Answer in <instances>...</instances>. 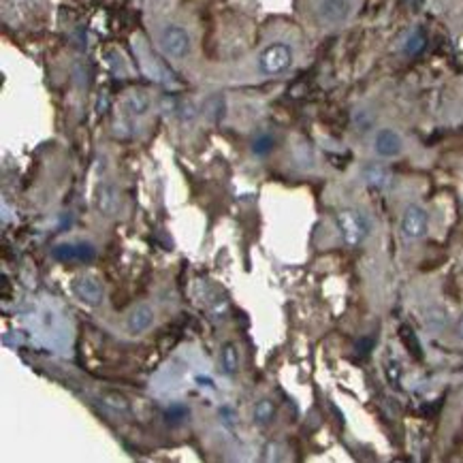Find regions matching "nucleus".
Segmentation results:
<instances>
[{
	"label": "nucleus",
	"mask_w": 463,
	"mask_h": 463,
	"mask_svg": "<svg viewBox=\"0 0 463 463\" xmlns=\"http://www.w3.org/2000/svg\"><path fill=\"white\" fill-rule=\"evenodd\" d=\"M363 180L374 188H384L388 184V180H391V173L380 165H369V167L363 169Z\"/></svg>",
	"instance_id": "obj_12"
},
{
	"label": "nucleus",
	"mask_w": 463,
	"mask_h": 463,
	"mask_svg": "<svg viewBox=\"0 0 463 463\" xmlns=\"http://www.w3.org/2000/svg\"><path fill=\"white\" fill-rule=\"evenodd\" d=\"M148 105H150L148 99H143V97H139V94H135V97L129 101V107H131L135 114H143V111L148 109Z\"/></svg>",
	"instance_id": "obj_18"
},
{
	"label": "nucleus",
	"mask_w": 463,
	"mask_h": 463,
	"mask_svg": "<svg viewBox=\"0 0 463 463\" xmlns=\"http://www.w3.org/2000/svg\"><path fill=\"white\" fill-rule=\"evenodd\" d=\"M348 13H350L348 0H322L318 5V18L329 26L342 24L348 18Z\"/></svg>",
	"instance_id": "obj_7"
},
{
	"label": "nucleus",
	"mask_w": 463,
	"mask_h": 463,
	"mask_svg": "<svg viewBox=\"0 0 463 463\" xmlns=\"http://www.w3.org/2000/svg\"><path fill=\"white\" fill-rule=\"evenodd\" d=\"M386 371H388V378H391L393 382H397V380H399V365H397L395 361H391V363H388V369H386Z\"/></svg>",
	"instance_id": "obj_21"
},
{
	"label": "nucleus",
	"mask_w": 463,
	"mask_h": 463,
	"mask_svg": "<svg viewBox=\"0 0 463 463\" xmlns=\"http://www.w3.org/2000/svg\"><path fill=\"white\" fill-rule=\"evenodd\" d=\"M75 295L80 297V301H84L86 305H99L105 297V288L97 278H80L73 284Z\"/></svg>",
	"instance_id": "obj_6"
},
{
	"label": "nucleus",
	"mask_w": 463,
	"mask_h": 463,
	"mask_svg": "<svg viewBox=\"0 0 463 463\" xmlns=\"http://www.w3.org/2000/svg\"><path fill=\"white\" fill-rule=\"evenodd\" d=\"M184 408L182 405H173V408H169L167 412H165V416H167V420H178V418H182L184 416Z\"/></svg>",
	"instance_id": "obj_20"
},
{
	"label": "nucleus",
	"mask_w": 463,
	"mask_h": 463,
	"mask_svg": "<svg viewBox=\"0 0 463 463\" xmlns=\"http://www.w3.org/2000/svg\"><path fill=\"white\" fill-rule=\"evenodd\" d=\"M52 254H54L56 261H62V263H75V261L90 263L97 252H94L92 244L82 241V244H60V246L54 248Z\"/></svg>",
	"instance_id": "obj_5"
},
{
	"label": "nucleus",
	"mask_w": 463,
	"mask_h": 463,
	"mask_svg": "<svg viewBox=\"0 0 463 463\" xmlns=\"http://www.w3.org/2000/svg\"><path fill=\"white\" fill-rule=\"evenodd\" d=\"M293 65V50L286 43H273L258 56V69L265 75H280Z\"/></svg>",
	"instance_id": "obj_2"
},
{
	"label": "nucleus",
	"mask_w": 463,
	"mask_h": 463,
	"mask_svg": "<svg viewBox=\"0 0 463 463\" xmlns=\"http://www.w3.org/2000/svg\"><path fill=\"white\" fill-rule=\"evenodd\" d=\"M399 337H401L403 346L410 350V354H412L414 359H423V348H420V342H418L416 333H414V331H412L408 325H403V327L399 329Z\"/></svg>",
	"instance_id": "obj_13"
},
{
	"label": "nucleus",
	"mask_w": 463,
	"mask_h": 463,
	"mask_svg": "<svg viewBox=\"0 0 463 463\" xmlns=\"http://www.w3.org/2000/svg\"><path fill=\"white\" fill-rule=\"evenodd\" d=\"M337 227L339 233L346 241V246H359L365 241V237L369 235V220L365 218V214L356 212V209H344L337 214Z\"/></svg>",
	"instance_id": "obj_1"
},
{
	"label": "nucleus",
	"mask_w": 463,
	"mask_h": 463,
	"mask_svg": "<svg viewBox=\"0 0 463 463\" xmlns=\"http://www.w3.org/2000/svg\"><path fill=\"white\" fill-rule=\"evenodd\" d=\"M154 325V312H152V307L150 305H137L133 312H131V316H129V320H126V327H129V333L131 335H141L143 331H148L150 327Z\"/></svg>",
	"instance_id": "obj_9"
},
{
	"label": "nucleus",
	"mask_w": 463,
	"mask_h": 463,
	"mask_svg": "<svg viewBox=\"0 0 463 463\" xmlns=\"http://www.w3.org/2000/svg\"><path fill=\"white\" fill-rule=\"evenodd\" d=\"M374 146H376V152H378L380 156H384V158H395V156H399L401 150H403L401 137H399L395 131H391V129L380 131V133L376 135Z\"/></svg>",
	"instance_id": "obj_8"
},
{
	"label": "nucleus",
	"mask_w": 463,
	"mask_h": 463,
	"mask_svg": "<svg viewBox=\"0 0 463 463\" xmlns=\"http://www.w3.org/2000/svg\"><path fill=\"white\" fill-rule=\"evenodd\" d=\"M457 331H459V337L463 339V318L459 320V325H457Z\"/></svg>",
	"instance_id": "obj_22"
},
{
	"label": "nucleus",
	"mask_w": 463,
	"mask_h": 463,
	"mask_svg": "<svg viewBox=\"0 0 463 463\" xmlns=\"http://www.w3.org/2000/svg\"><path fill=\"white\" fill-rule=\"evenodd\" d=\"M276 416V405L269 401V399H261L256 405H254V420L258 425H269Z\"/></svg>",
	"instance_id": "obj_14"
},
{
	"label": "nucleus",
	"mask_w": 463,
	"mask_h": 463,
	"mask_svg": "<svg viewBox=\"0 0 463 463\" xmlns=\"http://www.w3.org/2000/svg\"><path fill=\"white\" fill-rule=\"evenodd\" d=\"M271 148H273V139H271L269 135L258 137V139L254 141V146H252V150H254L256 154H267V152H271Z\"/></svg>",
	"instance_id": "obj_17"
},
{
	"label": "nucleus",
	"mask_w": 463,
	"mask_h": 463,
	"mask_svg": "<svg viewBox=\"0 0 463 463\" xmlns=\"http://www.w3.org/2000/svg\"><path fill=\"white\" fill-rule=\"evenodd\" d=\"M160 45H163V50H165L169 56H173V58H184V56H188V52H190V37H188V33H186L182 26L171 24V26H167V28L163 31V35H160Z\"/></svg>",
	"instance_id": "obj_3"
},
{
	"label": "nucleus",
	"mask_w": 463,
	"mask_h": 463,
	"mask_svg": "<svg viewBox=\"0 0 463 463\" xmlns=\"http://www.w3.org/2000/svg\"><path fill=\"white\" fill-rule=\"evenodd\" d=\"M222 367L227 374H235L239 369V354L233 344H227L222 348Z\"/></svg>",
	"instance_id": "obj_15"
},
{
	"label": "nucleus",
	"mask_w": 463,
	"mask_h": 463,
	"mask_svg": "<svg viewBox=\"0 0 463 463\" xmlns=\"http://www.w3.org/2000/svg\"><path fill=\"white\" fill-rule=\"evenodd\" d=\"M94 205L103 216H114L118 209V197H116V188L111 184H99L97 192H94Z\"/></svg>",
	"instance_id": "obj_10"
},
{
	"label": "nucleus",
	"mask_w": 463,
	"mask_h": 463,
	"mask_svg": "<svg viewBox=\"0 0 463 463\" xmlns=\"http://www.w3.org/2000/svg\"><path fill=\"white\" fill-rule=\"evenodd\" d=\"M227 114V101L222 94H212L205 99L203 103V116L209 120V122H220Z\"/></svg>",
	"instance_id": "obj_11"
},
{
	"label": "nucleus",
	"mask_w": 463,
	"mask_h": 463,
	"mask_svg": "<svg viewBox=\"0 0 463 463\" xmlns=\"http://www.w3.org/2000/svg\"><path fill=\"white\" fill-rule=\"evenodd\" d=\"M103 401L109 405V408H114V410H118V412H129V401H126V397H122L120 393H105L103 395Z\"/></svg>",
	"instance_id": "obj_16"
},
{
	"label": "nucleus",
	"mask_w": 463,
	"mask_h": 463,
	"mask_svg": "<svg viewBox=\"0 0 463 463\" xmlns=\"http://www.w3.org/2000/svg\"><path fill=\"white\" fill-rule=\"evenodd\" d=\"M423 45H425V39H423L420 35H414V37L408 41V45H405V52H408V54H416L418 50H423Z\"/></svg>",
	"instance_id": "obj_19"
},
{
	"label": "nucleus",
	"mask_w": 463,
	"mask_h": 463,
	"mask_svg": "<svg viewBox=\"0 0 463 463\" xmlns=\"http://www.w3.org/2000/svg\"><path fill=\"white\" fill-rule=\"evenodd\" d=\"M401 233L408 239H420L427 235V214L418 205H408L401 216Z\"/></svg>",
	"instance_id": "obj_4"
}]
</instances>
